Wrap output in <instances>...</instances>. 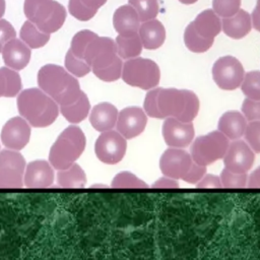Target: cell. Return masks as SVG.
Wrapping results in <instances>:
<instances>
[{
	"label": "cell",
	"instance_id": "cell-6",
	"mask_svg": "<svg viewBox=\"0 0 260 260\" xmlns=\"http://www.w3.org/2000/svg\"><path fill=\"white\" fill-rule=\"evenodd\" d=\"M86 140L82 130L77 126H69L61 132L49 152V161L56 170L69 168L80 157Z\"/></svg>",
	"mask_w": 260,
	"mask_h": 260
},
{
	"label": "cell",
	"instance_id": "cell-20",
	"mask_svg": "<svg viewBox=\"0 0 260 260\" xmlns=\"http://www.w3.org/2000/svg\"><path fill=\"white\" fill-rule=\"evenodd\" d=\"M113 25L115 30L125 37L138 34L140 19L136 10L129 4L118 7L113 15Z\"/></svg>",
	"mask_w": 260,
	"mask_h": 260
},
{
	"label": "cell",
	"instance_id": "cell-15",
	"mask_svg": "<svg viewBox=\"0 0 260 260\" xmlns=\"http://www.w3.org/2000/svg\"><path fill=\"white\" fill-rule=\"evenodd\" d=\"M193 159L191 154L182 148L170 147L159 159V169L166 177L182 179L190 169Z\"/></svg>",
	"mask_w": 260,
	"mask_h": 260
},
{
	"label": "cell",
	"instance_id": "cell-30",
	"mask_svg": "<svg viewBox=\"0 0 260 260\" xmlns=\"http://www.w3.org/2000/svg\"><path fill=\"white\" fill-rule=\"evenodd\" d=\"M128 4L136 10L142 22L155 18L158 13V0H128Z\"/></svg>",
	"mask_w": 260,
	"mask_h": 260
},
{
	"label": "cell",
	"instance_id": "cell-16",
	"mask_svg": "<svg viewBox=\"0 0 260 260\" xmlns=\"http://www.w3.org/2000/svg\"><path fill=\"white\" fill-rule=\"evenodd\" d=\"M147 118L144 110L138 107H128L118 113L117 131L126 139H131L144 131Z\"/></svg>",
	"mask_w": 260,
	"mask_h": 260
},
{
	"label": "cell",
	"instance_id": "cell-17",
	"mask_svg": "<svg viewBox=\"0 0 260 260\" xmlns=\"http://www.w3.org/2000/svg\"><path fill=\"white\" fill-rule=\"evenodd\" d=\"M162 136L170 147L184 148L194 138V127L191 122H182L176 118L168 117L162 124Z\"/></svg>",
	"mask_w": 260,
	"mask_h": 260
},
{
	"label": "cell",
	"instance_id": "cell-29",
	"mask_svg": "<svg viewBox=\"0 0 260 260\" xmlns=\"http://www.w3.org/2000/svg\"><path fill=\"white\" fill-rule=\"evenodd\" d=\"M20 39L31 49H39L44 47L50 40V35L41 31L28 19L24 21L19 31Z\"/></svg>",
	"mask_w": 260,
	"mask_h": 260
},
{
	"label": "cell",
	"instance_id": "cell-11",
	"mask_svg": "<svg viewBox=\"0 0 260 260\" xmlns=\"http://www.w3.org/2000/svg\"><path fill=\"white\" fill-rule=\"evenodd\" d=\"M24 171L25 160L18 150L0 151V188L22 187Z\"/></svg>",
	"mask_w": 260,
	"mask_h": 260
},
{
	"label": "cell",
	"instance_id": "cell-3",
	"mask_svg": "<svg viewBox=\"0 0 260 260\" xmlns=\"http://www.w3.org/2000/svg\"><path fill=\"white\" fill-rule=\"evenodd\" d=\"M58 104L41 88H27L17 98V109L32 127H47L59 115Z\"/></svg>",
	"mask_w": 260,
	"mask_h": 260
},
{
	"label": "cell",
	"instance_id": "cell-22",
	"mask_svg": "<svg viewBox=\"0 0 260 260\" xmlns=\"http://www.w3.org/2000/svg\"><path fill=\"white\" fill-rule=\"evenodd\" d=\"M118 118L117 108L110 103H100L93 107L89 115L91 126L99 132L112 130Z\"/></svg>",
	"mask_w": 260,
	"mask_h": 260
},
{
	"label": "cell",
	"instance_id": "cell-38",
	"mask_svg": "<svg viewBox=\"0 0 260 260\" xmlns=\"http://www.w3.org/2000/svg\"><path fill=\"white\" fill-rule=\"evenodd\" d=\"M4 72L6 74L7 80V89L5 98H13L15 96L21 89V78L16 70H13L9 67H3Z\"/></svg>",
	"mask_w": 260,
	"mask_h": 260
},
{
	"label": "cell",
	"instance_id": "cell-41",
	"mask_svg": "<svg viewBox=\"0 0 260 260\" xmlns=\"http://www.w3.org/2000/svg\"><path fill=\"white\" fill-rule=\"evenodd\" d=\"M205 168L206 167L198 165L193 161L190 169L188 170V172L185 174V176L182 179L187 183L197 184L202 179V177L205 175V171H206Z\"/></svg>",
	"mask_w": 260,
	"mask_h": 260
},
{
	"label": "cell",
	"instance_id": "cell-48",
	"mask_svg": "<svg viewBox=\"0 0 260 260\" xmlns=\"http://www.w3.org/2000/svg\"><path fill=\"white\" fill-rule=\"evenodd\" d=\"M5 0H0V18L4 15L5 13Z\"/></svg>",
	"mask_w": 260,
	"mask_h": 260
},
{
	"label": "cell",
	"instance_id": "cell-46",
	"mask_svg": "<svg viewBox=\"0 0 260 260\" xmlns=\"http://www.w3.org/2000/svg\"><path fill=\"white\" fill-rule=\"evenodd\" d=\"M248 179V186L250 188H260V167H258Z\"/></svg>",
	"mask_w": 260,
	"mask_h": 260
},
{
	"label": "cell",
	"instance_id": "cell-4",
	"mask_svg": "<svg viewBox=\"0 0 260 260\" xmlns=\"http://www.w3.org/2000/svg\"><path fill=\"white\" fill-rule=\"evenodd\" d=\"M156 107L160 119L176 118L182 122H192L199 111L197 95L187 89L159 88L156 96Z\"/></svg>",
	"mask_w": 260,
	"mask_h": 260
},
{
	"label": "cell",
	"instance_id": "cell-43",
	"mask_svg": "<svg viewBox=\"0 0 260 260\" xmlns=\"http://www.w3.org/2000/svg\"><path fill=\"white\" fill-rule=\"evenodd\" d=\"M198 188H220L221 182L220 178L211 174L204 175L202 179L196 184Z\"/></svg>",
	"mask_w": 260,
	"mask_h": 260
},
{
	"label": "cell",
	"instance_id": "cell-35",
	"mask_svg": "<svg viewBox=\"0 0 260 260\" xmlns=\"http://www.w3.org/2000/svg\"><path fill=\"white\" fill-rule=\"evenodd\" d=\"M241 7V0H212V10L219 17L235 15Z\"/></svg>",
	"mask_w": 260,
	"mask_h": 260
},
{
	"label": "cell",
	"instance_id": "cell-18",
	"mask_svg": "<svg viewBox=\"0 0 260 260\" xmlns=\"http://www.w3.org/2000/svg\"><path fill=\"white\" fill-rule=\"evenodd\" d=\"M54 182L52 165L44 159L30 161L24 171L23 184L27 188H47Z\"/></svg>",
	"mask_w": 260,
	"mask_h": 260
},
{
	"label": "cell",
	"instance_id": "cell-12",
	"mask_svg": "<svg viewBox=\"0 0 260 260\" xmlns=\"http://www.w3.org/2000/svg\"><path fill=\"white\" fill-rule=\"evenodd\" d=\"M126 149V138L114 130L102 132L94 144L95 155L107 165L118 164L124 157Z\"/></svg>",
	"mask_w": 260,
	"mask_h": 260
},
{
	"label": "cell",
	"instance_id": "cell-49",
	"mask_svg": "<svg viewBox=\"0 0 260 260\" xmlns=\"http://www.w3.org/2000/svg\"><path fill=\"white\" fill-rule=\"evenodd\" d=\"M181 3H183V4H187V5H189V4H193V3H196L198 0H179Z\"/></svg>",
	"mask_w": 260,
	"mask_h": 260
},
{
	"label": "cell",
	"instance_id": "cell-39",
	"mask_svg": "<svg viewBox=\"0 0 260 260\" xmlns=\"http://www.w3.org/2000/svg\"><path fill=\"white\" fill-rule=\"evenodd\" d=\"M242 113L248 121H260V101L246 99L242 105Z\"/></svg>",
	"mask_w": 260,
	"mask_h": 260
},
{
	"label": "cell",
	"instance_id": "cell-14",
	"mask_svg": "<svg viewBox=\"0 0 260 260\" xmlns=\"http://www.w3.org/2000/svg\"><path fill=\"white\" fill-rule=\"evenodd\" d=\"M30 138V126L22 117L9 119L1 130V141L12 150H20L26 146Z\"/></svg>",
	"mask_w": 260,
	"mask_h": 260
},
{
	"label": "cell",
	"instance_id": "cell-13",
	"mask_svg": "<svg viewBox=\"0 0 260 260\" xmlns=\"http://www.w3.org/2000/svg\"><path fill=\"white\" fill-rule=\"evenodd\" d=\"M255 154L243 140L236 139L229 144L223 156L224 168L233 173H247L253 166Z\"/></svg>",
	"mask_w": 260,
	"mask_h": 260
},
{
	"label": "cell",
	"instance_id": "cell-26",
	"mask_svg": "<svg viewBox=\"0 0 260 260\" xmlns=\"http://www.w3.org/2000/svg\"><path fill=\"white\" fill-rule=\"evenodd\" d=\"M89 109L90 104L88 98L83 91L75 102L66 106H60V112L63 117L68 122L73 124L79 123L84 120L89 113Z\"/></svg>",
	"mask_w": 260,
	"mask_h": 260
},
{
	"label": "cell",
	"instance_id": "cell-36",
	"mask_svg": "<svg viewBox=\"0 0 260 260\" xmlns=\"http://www.w3.org/2000/svg\"><path fill=\"white\" fill-rule=\"evenodd\" d=\"M219 178L221 186L225 188H244L248 180L246 173H233L225 168L222 170Z\"/></svg>",
	"mask_w": 260,
	"mask_h": 260
},
{
	"label": "cell",
	"instance_id": "cell-47",
	"mask_svg": "<svg viewBox=\"0 0 260 260\" xmlns=\"http://www.w3.org/2000/svg\"><path fill=\"white\" fill-rule=\"evenodd\" d=\"M7 89V80H6V74L4 72V68H0V98L5 96Z\"/></svg>",
	"mask_w": 260,
	"mask_h": 260
},
{
	"label": "cell",
	"instance_id": "cell-28",
	"mask_svg": "<svg viewBox=\"0 0 260 260\" xmlns=\"http://www.w3.org/2000/svg\"><path fill=\"white\" fill-rule=\"evenodd\" d=\"M115 43L119 57L125 60L138 57L142 51V43L138 34L130 37L118 35Z\"/></svg>",
	"mask_w": 260,
	"mask_h": 260
},
{
	"label": "cell",
	"instance_id": "cell-27",
	"mask_svg": "<svg viewBox=\"0 0 260 260\" xmlns=\"http://www.w3.org/2000/svg\"><path fill=\"white\" fill-rule=\"evenodd\" d=\"M57 182L64 188H82L86 184V176L79 165L73 164L67 169L59 170Z\"/></svg>",
	"mask_w": 260,
	"mask_h": 260
},
{
	"label": "cell",
	"instance_id": "cell-24",
	"mask_svg": "<svg viewBox=\"0 0 260 260\" xmlns=\"http://www.w3.org/2000/svg\"><path fill=\"white\" fill-rule=\"evenodd\" d=\"M247 120L238 111H228L221 115L218 121V131L224 134L230 140L241 138L246 130Z\"/></svg>",
	"mask_w": 260,
	"mask_h": 260
},
{
	"label": "cell",
	"instance_id": "cell-10",
	"mask_svg": "<svg viewBox=\"0 0 260 260\" xmlns=\"http://www.w3.org/2000/svg\"><path fill=\"white\" fill-rule=\"evenodd\" d=\"M245 70L242 63L233 56L218 58L212 66V78L223 90L238 88L244 78Z\"/></svg>",
	"mask_w": 260,
	"mask_h": 260
},
{
	"label": "cell",
	"instance_id": "cell-5",
	"mask_svg": "<svg viewBox=\"0 0 260 260\" xmlns=\"http://www.w3.org/2000/svg\"><path fill=\"white\" fill-rule=\"evenodd\" d=\"M221 30V20L212 9L201 11L184 31V43L194 53L208 51Z\"/></svg>",
	"mask_w": 260,
	"mask_h": 260
},
{
	"label": "cell",
	"instance_id": "cell-8",
	"mask_svg": "<svg viewBox=\"0 0 260 260\" xmlns=\"http://www.w3.org/2000/svg\"><path fill=\"white\" fill-rule=\"evenodd\" d=\"M121 76L131 86L141 89H151L159 82L160 70L154 61L136 57L127 60L123 64Z\"/></svg>",
	"mask_w": 260,
	"mask_h": 260
},
{
	"label": "cell",
	"instance_id": "cell-31",
	"mask_svg": "<svg viewBox=\"0 0 260 260\" xmlns=\"http://www.w3.org/2000/svg\"><path fill=\"white\" fill-rule=\"evenodd\" d=\"M241 89L248 99L260 101V71L254 70L246 73L241 83Z\"/></svg>",
	"mask_w": 260,
	"mask_h": 260
},
{
	"label": "cell",
	"instance_id": "cell-7",
	"mask_svg": "<svg viewBox=\"0 0 260 260\" xmlns=\"http://www.w3.org/2000/svg\"><path fill=\"white\" fill-rule=\"evenodd\" d=\"M23 12L41 31L49 35L60 29L66 19L65 7L56 0H24Z\"/></svg>",
	"mask_w": 260,
	"mask_h": 260
},
{
	"label": "cell",
	"instance_id": "cell-1",
	"mask_svg": "<svg viewBox=\"0 0 260 260\" xmlns=\"http://www.w3.org/2000/svg\"><path fill=\"white\" fill-rule=\"evenodd\" d=\"M83 60L103 81L112 82L121 77L123 63L117 53L116 43L111 38L96 35L87 44L83 52Z\"/></svg>",
	"mask_w": 260,
	"mask_h": 260
},
{
	"label": "cell",
	"instance_id": "cell-19",
	"mask_svg": "<svg viewBox=\"0 0 260 260\" xmlns=\"http://www.w3.org/2000/svg\"><path fill=\"white\" fill-rule=\"evenodd\" d=\"M1 53L5 65L16 71L23 69L30 60L29 47L16 38L7 42Z\"/></svg>",
	"mask_w": 260,
	"mask_h": 260
},
{
	"label": "cell",
	"instance_id": "cell-2",
	"mask_svg": "<svg viewBox=\"0 0 260 260\" xmlns=\"http://www.w3.org/2000/svg\"><path fill=\"white\" fill-rule=\"evenodd\" d=\"M38 84L59 106L75 102L82 93L78 80L65 68L55 64L44 65L39 70Z\"/></svg>",
	"mask_w": 260,
	"mask_h": 260
},
{
	"label": "cell",
	"instance_id": "cell-23",
	"mask_svg": "<svg viewBox=\"0 0 260 260\" xmlns=\"http://www.w3.org/2000/svg\"><path fill=\"white\" fill-rule=\"evenodd\" d=\"M252 28L251 15L243 9H240L235 15L224 17L221 20V29L223 32L235 40L246 37Z\"/></svg>",
	"mask_w": 260,
	"mask_h": 260
},
{
	"label": "cell",
	"instance_id": "cell-44",
	"mask_svg": "<svg viewBox=\"0 0 260 260\" xmlns=\"http://www.w3.org/2000/svg\"><path fill=\"white\" fill-rule=\"evenodd\" d=\"M152 187L154 188H178L179 184L176 181V179L170 178V177H162L155 181L152 184Z\"/></svg>",
	"mask_w": 260,
	"mask_h": 260
},
{
	"label": "cell",
	"instance_id": "cell-21",
	"mask_svg": "<svg viewBox=\"0 0 260 260\" xmlns=\"http://www.w3.org/2000/svg\"><path fill=\"white\" fill-rule=\"evenodd\" d=\"M138 36L144 49L155 50L165 43L166 28L159 20L153 18L140 24Z\"/></svg>",
	"mask_w": 260,
	"mask_h": 260
},
{
	"label": "cell",
	"instance_id": "cell-42",
	"mask_svg": "<svg viewBox=\"0 0 260 260\" xmlns=\"http://www.w3.org/2000/svg\"><path fill=\"white\" fill-rule=\"evenodd\" d=\"M15 37L16 31L12 24L6 19L0 18V52L2 51L4 45Z\"/></svg>",
	"mask_w": 260,
	"mask_h": 260
},
{
	"label": "cell",
	"instance_id": "cell-32",
	"mask_svg": "<svg viewBox=\"0 0 260 260\" xmlns=\"http://www.w3.org/2000/svg\"><path fill=\"white\" fill-rule=\"evenodd\" d=\"M65 68L76 77H83L91 70L90 66L82 59L76 57L69 49L65 56Z\"/></svg>",
	"mask_w": 260,
	"mask_h": 260
},
{
	"label": "cell",
	"instance_id": "cell-33",
	"mask_svg": "<svg viewBox=\"0 0 260 260\" xmlns=\"http://www.w3.org/2000/svg\"><path fill=\"white\" fill-rule=\"evenodd\" d=\"M95 36L96 34L89 29H82L76 32L71 40L70 50L76 57L83 60V52L89 41L92 40Z\"/></svg>",
	"mask_w": 260,
	"mask_h": 260
},
{
	"label": "cell",
	"instance_id": "cell-34",
	"mask_svg": "<svg viewBox=\"0 0 260 260\" xmlns=\"http://www.w3.org/2000/svg\"><path fill=\"white\" fill-rule=\"evenodd\" d=\"M114 188H147L148 185L129 172H122L112 182Z\"/></svg>",
	"mask_w": 260,
	"mask_h": 260
},
{
	"label": "cell",
	"instance_id": "cell-9",
	"mask_svg": "<svg viewBox=\"0 0 260 260\" xmlns=\"http://www.w3.org/2000/svg\"><path fill=\"white\" fill-rule=\"evenodd\" d=\"M230 139L220 131H212L195 139L191 147V157L194 162L201 166H209L223 158Z\"/></svg>",
	"mask_w": 260,
	"mask_h": 260
},
{
	"label": "cell",
	"instance_id": "cell-25",
	"mask_svg": "<svg viewBox=\"0 0 260 260\" xmlns=\"http://www.w3.org/2000/svg\"><path fill=\"white\" fill-rule=\"evenodd\" d=\"M106 2L107 0H69L68 10L76 19L87 21L95 15L99 8Z\"/></svg>",
	"mask_w": 260,
	"mask_h": 260
},
{
	"label": "cell",
	"instance_id": "cell-40",
	"mask_svg": "<svg viewBox=\"0 0 260 260\" xmlns=\"http://www.w3.org/2000/svg\"><path fill=\"white\" fill-rule=\"evenodd\" d=\"M159 88H151L145 95L144 100V112L151 118L160 119L159 112L156 107V96Z\"/></svg>",
	"mask_w": 260,
	"mask_h": 260
},
{
	"label": "cell",
	"instance_id": "cell-37",
	"mask_svg": "<svg viewBox=\"0 0 260 260\" xmlns=\"http://www.w3.org/2000/svg\"><path fill=\"white\" fill-rule=\"evenodd\" d=\"M244 136L252 150L260 153V121H251L247 124Z\"/></svg>",
	"mask_w": 260,
	"mask_h": 260
},
{
	"label": "cell",
	"instance_id": "cell-45",
	"mask_svg": "<svg viewBox=\"0 0 260 260\" xmlns=\"http://www.w3.org/2000/svg\"><path fill=\"white\" fill-rule=\"evenodd\" d=\"M251 20H252V26L260 31V0H257L256 6L252 11L251 14Z\"/></svg>",
	"mask_w": 260,
	"mask_h": 260
}]
</instances>
